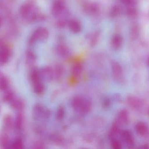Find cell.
<instances>
[{"label":"cell","instance_id":"6da1fadb","mask_svg":"<svg viewBox=\"0 0 149 149\" xmlns=\"http://www.w3.org/2000/svg\"><path fill=\"white\" fill-rule=\"evenodd\" d=\"M71 106L74 111L82 116H86L92 109V102L89 99L81 96H76L71 100Z\"/></svg>","mask_w":149,"mask_h":149},{"label":"cell","instance_id":"7a4b0ae2","mask_svg":"<svg viewBox=\"0 0 149 149\" xmlns=\"http://www.w3.org/2000/svg\"><path fill=\"white\" fill-rule=\"evenodd\" d=\"M49 32L46 28L40 27L36 29L31 35L29 40V44H34L38 42H45L48 39Z\"/></svg>","mask_w":149,"mask_h":149},{"label":"cell","instance_id":"3957f363","mask_svg":"<svg viewBox=\"0 0 149 149\" xmlns=\"http://www.w3.org/2000/svg\"><path fill=\"white\" fill-rule=\"evenodd\" d=\"M126 102L132 109L137 112H142L145 107L144 101L134 95L128 96L126 98Z\"/></svg>","mask_w":149,"mask_h":149},{"label":"cell","instance_id":"277c9868","mask_svg":"<svg viewBox=\"0 0 149 149\" xmlns=\"http://www.w3.org/2000/svg\"><path fill=\"white\" fill-rule=\"evenodd\" d=\"M111 72L114 80L118 83L124 82L125 78L123 70L119 63L113 61L111 64Z\"/></svg>","mask_w":149,"mask_h":149},{"label":"cell","instance_id":"5b68a950","mask_svg":"<svg viewBox=\"0 0 149 149\" xmlns=\"http://www.w3.org/2000/svg\"><path fill=\"white\" fill-rule=\"evenodd\" d=\"M119 136L122 142L124 143L128 149H133L136 146V142L133 134L130 131L128 130H121Z\"/></svg>","mask_w":149,"mask_h":149},{"label":"cell","instance_id":"8992f818","mask_svg":"<svg viewBox=\"0 0 149 149\" xmlns=\"http://www.w3.org/2000/svg\"><path fill=\"white\" fill-rule=\"evenodd\" d=\"M66 4L63 0H56L52 4L51 13L52 15L55 18L61 16L65 9Z\"/></svg>","mask_w":149,"mask_h":149},{"label":"cell","instance_id":"52a82bcc","mask_svg":"<svg viewBox=\"0 0 149 149\" xmlns=\"http://www.w3.org/2000/svg\"><path fill=\"white\" fill-rule=\"evenodd\" d=\"M116 120L121 125V127L128 125L130 122L129 111L126 109L121 110L118 113Z\"/></svg>","mask_w":149,"mask_h":149},{"label":"cell","instance_id":"ba28073f","mask_svg":"<svg viewBox=\"0 0 149 149\" xmlns=\"http://www.w3.org/2000/svg\"><path fill=\"white\" fill-rule=\"evenodd\" d=\"M135 130L138 135L142 137L146 138L149 135V127L146 123L139 121L136 123Z\"/></svg>","mask_w":149,"mask_h":149},{"label":"cell","instance_id":"9c48e42d","mask_svg":"<svg viewBox=\"0 0 149 149\" xmlns=\"http://www.w3.org/2000/svg\"><path fill=\"white\" fill-rule=\"evenodd\" d=\"M11 51L10 48L6 45L0 47V63L5 64L8 62L11 56Z\"/></svg>","mask_w":149,"mask_h":149},{"label":"cell","instance_id":"30bf717a","mask_svg":"<svg viewBox=\"0 0 149 149\" xmlns=\"http://www.w3.org/2000/svg\"><path fill=\"white\" fill-rule=\"evenodd\" d=\"M34 4L32 1H28L22 4L20 9L21 14L24 18H28L33 10Z\"/></svg>","mask_w":149,"mask_h":149},{"label":"cell","instance_id":"8fae6325","mask_svg":"<svg viewBox=\"0 0 149 149\" xmlns=\"http://www.w3.org/2000/svg\"><path fill=\"white\" fill-rule=\"evenodd\" d=\"M83 70V65L80 62H76L72 65L70 69V73L71 76L74 78L77 79L79 78Z\"/></svg>","mask_w":149,"mask_h":149},{"label":"cell","instance_id":"7c38bea8","mask_svg":"<svg viewBox=\"0 0 149 149\" xmlns=\"http://www.w3.org/2000/svg\"><path fill=\"white\" fill-rule=\"evenodd\" d=\"M40 72L41 79L47 81H50L54 79V70L51 66H45Z\"/></svg>","mask_w":149,"mask_h":149},{"label":"cell","instance_id":"4fadbf2b","mask_svg":"<svg viewBox=\"0 0 149 149\" xmlns=\"http://www.w3.org/2000/svg\"><path fill=\"white\" fill-rule=\"evenodd\" d=\"M121 125L115 119L111 124L109 132V139L114 138H117L118 136H119L121 131Z\"/></svg>","mask_w":149,"mask_h":149},{"label":"cell","instance_id":"5bb4252c","mask_svg":"<svg viewBox=\"0 0 149 149\" xmlns=\"http://www.w3.org/2000/svg\"><path fill=\"white\" fill-rule=\"evenodd\" d=\"M11 107L13 109L16 111H22L25 108V103L24 100L20 97H15L11 102Z\"/></svg>","mask_w":149,"mask_h":149},{"label":"cell","instance_id":"9a60e30c","mask_svg":"<svg viewBox=\"0 0 149 149\" xmlns=\"http://www.w3.org/2000/svg\"><path fill=\"white\" fill-rule=\"evenodd\" d=\"M14 124L13 118L10 114L5 115L3 119V126L6 131H9L13 128Z\"/></svg>","mask_w":149,"mask_h":149},{"label":"cell","instance_id":"2e32d148","mask_svg":"<svg viewBox=\"0 0 149 149\" xmlns=\"http://www.w3.org/2000/svg\"><path fill=\"white\" fill-rule=\"evenodd\" d=\"M54 70V79L60 80L62 78L65 73V69L62 65L60 64H56L53 68Z\"/></svg>","mask_w":149,"mask_h":149},{"label":"cell","instance_id":"e0dca14e","mask_svg":"<svg viewBox=\"0 0 149 149\" xmlns=\"http://www.w3.org/2000/svg\"><path fill=\"white\" fill-rule=\"evenodd\" d=\"M56 52L57 54L63 58H66L69 56L70 51L68 47L64 44L58 45L56 47Z\"/></svg>","mask_w":149,"mask_h":149},{"label":"cell","instance_id":"ac0fdd59","mask_svg":"<svg viewBox=\"0 0 149 149\" xmlns=\"http://www.w3.org/2000/svg\"><path fill=\"white\" fill-rule=\"evenodd\" d=\"M123 44V38L120 35L114 36L111 41V45L114 50L118 51L122 48Z\"/></svg>","mask_w":149,"mask_h":149},{"label":"cell","instance_id":"d6986e66","mask_svg":"<svg viewBox=\"0 0 149 149\" xmlns=\"http://www.w3.org/2000/svg\"><path fill=\"white\" fill-rule=\"evenodd\" d=\"M69 27L70 31L74 34H77L81 31L82 26L81 23L77 20H72L69 22Z\"/></svg>","mask_w":149,"mask_h":149},{"label":"cell","instance_id":"ffe728a7","mask_svg":"<svg viewBox=\"0 0 149 149\" xmlns=\"http://www.w3.org/2000/svg\"><path fill=\"white\" fill-rule=\"evenodd\" d=\"M37 56L33 51L29 50L26 53V65L29 67H33L36 62Z\"/></svg>","mask_w":149,"mask_h":149},{"label":"cell","instance_id":"44dd1931","mask_svg":"<svg viewBox=\"0 0 149 149\" xmlns=\"http://www.w3.org/2000/svg\"><path fill=\"white\" fill-rule=\"evenodd\" d=\"M10 146V138L9 135L4 132L0 136V146L2 148H8Z\"/></svg>","mask_w":149,"mask_h":149},{"label":"cell","instance_id":"7402d4cb","mask_svg":"<svg viewBox=\"0 0 149 149\" xmlns=\"http://www.w3.org/2000/svg\"><path fill=\"white\" fill-rule=\"evenodd\" d=\"M24 122V114L22 112H19L15 121L14 125L16 130L20 131L22 128Z\"/></svg>","mask_w":149,"mask_h":149},{"label":"cell","instance_id":"603a6c76","mask_svg":"<svg viewBox=\"0 0 149 149\" xmlns=\"http://www.w3.org/2000/svg\"><path fill=\"white\" fill-rule=\"evenodd\" d=\"M30 79L33 84L40 81V72L37 69L34 68L32 69L30 74Z\"/></svg>","mask_w":149,"mask_h":149},{"label":"cell","instance_id":"cb8c5ba5","mask_svg":"<svg viewBox=\"0 0 149 149\" xmlns=\"http://www.w3.org/2000/svg\"><path fill=\"white\" fill-rule=\"evenodd\" d=\"M2 97V100L5 103H10L15 98V92L12 90L7 89Z\"/></svg>","mask_w":149,"mask_h":149},{"label":"cell","instance_id":"d4e9b609","mask_svg":"<svg viewBox=\"0 0 149 149\" xmlns=\"http://www.w3.org/2000/svg\"><path fill=\"white\" fill-rule=\"evenodd\" d=\"M9 81L6 77L0 76V90L5 91L8 89Z\"/></svg>","mask_w":149,"mask_h":149},{"label":"cell","instance_id":"484cf974","mask_svg":"<svg viewBox=\"0 0 149 149\" xmlns=\"http://www.w3.org/2000/svg\"><path fill=\"white\" fill-rule=\"evenodd\" d=\"M33 90L35 93L36 95H42L44 93L45 91V87L44 84L41 81L38 82L36 83L33 84Z\"/></svg>","mask_w":149,"mask_h":149},{"label":"cell","instance_id":"4316f807","mask_svg":"<svg viewBox=\"0 0 149 149\" xmlns=\"http://www.w3.org/2000/svg\"><path fill=\"white\" fill-rule=\"evenodd\" d=\"M99 7L96 3H91L87 5L85 10L88 13L95 14L98 12Z\"/></svg>","mask_w":149,"mask_h":149},{"label":"cell","instance_id":"83f0119b","mask_svg":"<svg viewBox=\"0 0 149 149\" xmlns=\"http://www.w3.org/2000/svg\"><path fill=\"white\" fill-rule=\"evenodd\" d=\"M139 33V28L136 24H134L132 26L130 32V36L132 40H135L137 38Z\"/></svg>","mask_w":149,"mask_h":149},{"label":"cell","instance_id":"f1b7e54d","mask_svg":"<svg viewBox=\"0 0 149 149\" xmlns=\"http://www.w3.org/2000/svg\"><path fill=\"white\" fill-rule=\"evenodd\" d=\"M110 144L111 148L113 149H121L123 148V144L122 141L119 139H118L117 138L111 139Z\"/></svg>","mask_w":149,"mask_h":149},{"label":"cell","instance_id":"f546056e","mask_svg":"<svg viewBox=\"0 0 149 149\" xmlns=\"http://www.w3.org/2000/svg\"><path fill=\"white\" fill-rule=\"evenodd\" d=\"M65 109L63 105H60L58 107L56 112V118L58 121L62 120L65 116Z\"/></svg>","mask_w":149,"mask_h":149},{"label":"cell","instance_id":"4dcf8cb0","mask_svg":"<svg viewBox=\"0 0 149 149\" xmlns=\"http://www.w3.org/2000/svg\"><path fill=\"white\" fill-rule=\"evenodd\" d=\"M102 108L104 110L110 109L112 105V100L109 97H105L103 98L101 103Z\"/></svg>","mask_w":149,"mask_h":149},{"label":"cell","instance_id":"1f68e13d","mask_svg":"<svg viewBox=\"0 0 149 149\" xmlns=\"http://www.w3.org/2000/svg\"><path fill=\"white\" fill-rule=\"evenodd\" d=\"M23 145L22 139L20 137H18L15 139L11 147L13 149H20L23 148Z\"/></svg>","mask_w":149,"mask_h":149},{"label":"cell","instance_id":"d6a6232c","mask_svg":"<svg viewBox=\"0 0 149 149\" xmlns=\"http://www.w3.org/2000/svg\"><path fill=\"white\" fill-rule=\"evenodd\" d=\"M99 33L98 32L94 33L93 34L89 36V43L91 47H94L96 45L99 40Z\"/></svg>","mask_w":149,"mask_h":149},{"label":"cell","instance_id":"836d02e7","mask_svg":"<svg viewBox=\"0 0 149 149\" xmlns=\"http://www.w3.org/2000/svg\"><path fill=\"white\" fill-rule=\"evenodd\" d=\"M51 139L54 143L58 145L62 144L64 142V139L58 134H54L51 135Z\"/></svg>","mask_w":149,"mask_h":149},{"label":"cell","instance_id":"e575fe53","mask_svg":"<svg viewBox=\"0 0 149 149\" xmlns=\"http://www.w3.org/2000/svg\"><path fill=\"white\" fill-rule=\"evenodd\" d=\"M121 13V9L118 6H115L111 8L110 15L112 18L118 17Z\"/></svg>","mask_w":149,"mask_h":149},{"label":"cell","instance_id":"d590c367","mask_svg":"<svg viewBox=\"0 0 149 149\" xmlns=\"http://www.w3.org/2000/svg\"><path fill=\"white\" fill-rule=\"evenodd\" d=\"M127 15L128 17L131 18H134L137 15V11L136 8L130 7L127 9Z\"/></svg>","mask_w":149,"mask_h":149},{"label":"cell","instance_id":"8d00e7d4","mask_svg":"<svg viewBox=\"0 0 149 149\" xmlns=\"http://www.w3.org/2000/svg\"><path fill=\"white\" fill-rule=\"evenodd\" d=\"M33 146L34 149H43L45 148V145L42 141H37L35 143Z\"/></svg>","mask_w":149,"mask_h":149},{"label":"cell","instance_id":"74e56055","mask_svg":"<svg viewBox=\"0 0 149 149\" xmlns=\"http://www.w3.org/2000/svg\"><path fill=\"white\" fill-rule=\"evenodd\" d=\"M113 99L117 102L121 103L122 102V101H123L122 97L120 95V94H116L114 95Z\"/></svg>","mask_w":149,"mask_h":149},{"label":"cell","instance_id":"f35d334b","mask_svg":"<svg viewBox=\"0 0 149 149\" xmlns=\"http://www.w3.org/2000/svg\"><path fill=\"white\" fill-rule=\"evenodd\" d=\"M67 24V22L66 21L64 20H61L58 22L57 23V26L59 28H63L65 27Z\"/></svg>","mask_w":149,"mask_h":149},{"label":"cell","instance_id":"ab89813d","mask_svg":"<svg viewBox=\"0 0 149 149\" xmlns=\"http://www.w3.org/2000/svg\"><path fill=\"white\" fill-rule=\"evenodd\" d=\"M121 1L124 4H126V5H130V4L133 3L134 0H121Z\"/></svg>","mask_w":149,"mask_h":149},{"label":"cell","instance_id":"60d3db41","mask_svg":"<svg viewBox=\"0 0 149 149\" xmlns=\"http://www.w3.org/2000/svg\"><path fill=\"white\" fill-rule=\"evenodd\" d=\"M148 147H149V146H148V145L147 144H144L140 146L139 148L141 149H148Z\"/></svg>","mask_w":149,"mask_h":149},{"label":"cell","instance_id":"b9f144b4","mask_svg":"<svg viewBox=\"0 0 149 149\" xmlns=\"http://www.w3.org/2000/svg\"><path fill=\"white\" fill-rule=\"evenodd\" d=\"M1 24H2V19H1V18L0 17V27L1 26Z\"/></svg>","mask_w":149,"mask_h":149},{"label":"cell","instance_id":"7bdbcfd3","mask_svg":"<svg viewBox=\"0 0 149 149\" xmlns=\"http://www.w3.org/2000/svg\"></svg>","mask_w":149,"mask_h":149}]
</instances>
